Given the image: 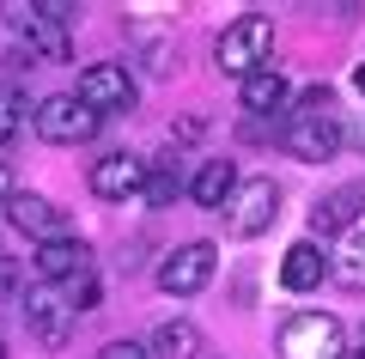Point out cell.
<instances>
[{
	"label": "cell",
	"mask_w": 365,
	"mask_h": 359,
	"mask_svg": "<svg viewBox=\"0 0 365 359\" xmlns=\"http://www.w3.org/2000/svg\"><path fill=\"white\" fill-rule=\"evenodd\" d=\"M268 55H274V19L268 13L232 19V25L220 31V43H213V61H220V74H232V79H250V74H262V67H274Z\"/></svg>",
	"instance_id": "cell-1"
},
{
	"label": "cell",
	"mask_w": 365,
	"mask_h": 359,
	"mask_svg": "<svg viewBox=\"0 0 365 359\" xmlns=\"http://www.w3.org/2000/svg\"><path fill=\"white\" fill-rule=\"evenodd\" d=\"M225 226H232V238H262V231L280 219V183L274 177H237L232 201L220 207Z\"/></svg>",
	"instance_id": "cell-2"
},
{
	"label": "cell",
	"mask_w": 365,
	"mask_h": 359,
	"mask_svg": "<svg viewBox=\"0 0 365 359\" xmlns=\"http://www.w3.org/2000/svg\"><path fill=\"white\" fill-rule=\"evenodd\" d=\"M6 31L19 37V55H31V61H73L67 25L49 19L43 6H6Z\"/></svg>",
	"instance_id": "cell-3"
},
{
	"label": "cell",
	"mask_w": 365,
	"mask_h": 359,
	"mask_svg": "<svg viewBox=\"0 0 365 359\" xmlns=\"http://www.w3.org/2000/svg\"><path fill=\"white\" fill-rule=\"evenodd\" d=\"M341 323L329 310H299L280 329V359H341Z\"/></svg>",
	"instance_id": "cell-4"
},
{
	"label": "cell",
	"mask_w": 365,
	"mask_h": 359,
	"mask_svg": "<svg viewBox=\"0 0 365 359\" xmlns=\"http://www.w3.org/2000/svg\"><path fill=\"white\" fill-rule=\"evenodd\" d=\"M73 98L86 103L91 116H122V110H134L140 86H134V74H128L122 61H98V67L79 74V91H73Z\"/></svg>",
	"instance_id": "cell-5"
},
{
	"label": "cell",
	"mask_w": 365,
	"mask_h": 359,
	"mask_svg": "<svg viewBox=\"0 0 365 359\" xmlns=\"http://www.w3.org/2000/svg\"><path fill=\"white\" fill-rule=\"evenodd\" d=\"M31 122H37L43 141H55V146H79V141H91V134H98V122H104V116H91L86 103L73 98V91H55V98H43L37 110H31Z\"/></svg>",
	"instance_id": "cell-6"
},
{
	"label": "cell",
	"mask_w": 365,
	"mask_h": 359,
	"mask_svg": "<svg viewBox=\"0 0 365 359\" xmlns=\"http://www.w3.org/2000/svg\"><path fill=\"white\" fill-rule=\"evenodd\" d=\"M213 268H220V250H213L207 238H195V244L170 250V256L158 262V286H165L170 298H189V293H201V286L213 280Z\"/></svg>",
	"instance_id": "cell-7"
},
{
	"label": "cell",
	"mask_w": 365,
	"mask_h": 359,
	"mask_svg": "<svg viewBox=\"0 0 365 359\" xmlns=\"http://www.w3.org/2000/svg\"><path fill=\"white\" fill-rule=\"evenodd\" d=\"M6 219H13L25 238H37V244L73 238V219H67V207H55L49 195H31V189H13V195H6Z\"/></svg>",
	"instance_id": "cell-8"
},
{
	"label": "cell",
	"mask_w": 365,
	"mask_h": 359,
	"mask_svg": "<svg viewBox=\"0 0 365 359\" xmlns=\"http://www.w3.org/2000/svg\"><path fill=\"white\" fill-rule=\"evenodd\" d=\"M25 323H31V335H37L43 347H67L79 310L67 305L61 286H31V293H25Z\"/></svg>",
	"instance_id": "cell-9"
},
{
	"label": "cell",
	"mask_w": 365,
	"mask_h": 359,
	"mask_svg": "<svg viewBox=\"0 0 365 359\" xmlns=\"http://www.w3.org/2000/svg\"><path fill=\"white\" fill-rule=\"evenodd\" d=\"M146 189V158L140 153H104L91 165V195L98 201H134Z\"/></svg>",
	"instance_id": "cell-10"
},
{
	"label": "cell",
	"mask_w": 365,
	"mask_h": 359,
	"mask_svg": "<svg viewBox=\"0 0 365 359\" xmlns=\"http://www.w3.org/2000/svg\"><path fill=\"white\" fill-rule=\"evenodd\" d=\"M31 268L43 274V286H73L91 274V244L86 238H55V244H37Z\"/></svg>",
	"instance_id": "cell-11"
},
{
	"label": "cell",
	"mask_w": 365,
	"mask_h": 359,
	"mask_svg": "<svg viewBox=\"0 0 365 359\" xmlns=\"http://www.w3.org/2000/svg\"><path fill=\"white\" fill-rule=\"evenodd\" d=\"M287 153L304 165H323L341 153V116H292L287 122Z\"/></svg>",
	"instance_id": "cell-12"
},
{
	"label": "cell",
	"mask_w": 365,
	"mask_h": 359,
	"mask_svg": "<svg viewBox=\"0 0 365 359\" xmlns=\"http://www.w3.org/2000/svg\"><path fill=\"white\" fill-rule=\"evenodd\" d=\"M359 219H365V183H347V189H335V195L317 201L311 231H317V238H329V231H347V226H359Z\"/></svg>",
	"instance_id": "cell-13"
},
{
	"label": "cell",
	"mask_w": 365,
	"mask_h": 359,
	"mask_svg": "<svg viewBox=\"0 0 365 359\" xmlns=\"http://www.w3.org/2000/svg\"><path fill=\"white\" fill-rule=\"evenodd\" d=\"M323 274H329V256L317 250V238H299L280 256V286L287 293H311V286H323Z\"/></svg>",
	"instance_id": "cell-14"
},
{
	"label": "cell",
	"mask_w": 365,
	"mask_h": 359,
	"mask_svg": "<svg viewBox=\"0 0 365 359\" xmlns=\"http://www.w3.org/2000/svg\"><path fill=\"white\" fill-rule=\"evenodd\" d=\"M232 189H237V165H232V158H201V171L189 177V201L213 207V213L232 201Z\"/></svg>",
	"instance_id": "cell-15"
},
{
	"label": "cell",
	"mask_w": 365,
	"mask_h": 359,
	"mask_svg": "<svg viewBox=\"0 0 365 359\" xmlns=\"http://www.w3.org/2000/svg\"><path fill=\"white\" fill-rule=\"evenodd\" d=\"M287 103H292V86H287L280 67H262V74L244 79V110L250 116H274V110H287Z\"/></svg>",
	"instance_id": "cell-16"
},
{
	"label": "cell",
	"mask_w": 365,
	"mask_h": 359,
	"mask_svg": "<svg viewBox=\"0 0 365 359\" xmlns=\"http://www.w3.org/2000/svg\"><path fill=\"white\" fill-rule=\"evenodd\" d=\"M329 274H335L341 286H365V219L341 231L335 256H329Z\"/></svg>",
	"instance_id": "cell-17"
},
{
	"label": "cell",
	"mask_w": 365,
	"mask_h": 359,
	"mask_svg": "<svg viewBox=\"0 0 365 359\" xmlns=\"http://www.w3.org/2000/svg\"><path fill=\"white\" fill-rule=\"evenodd\" d=\"M182 189H189V177L177 171V158H146V189H140L146 207H170Z\"/></svg>",
	"instance_id": "cell-18"
},
{
	"label": "cell",
	"mask_w": 365,
	"mask_h": 359,
	"mask_svg": "<svg viewBox=\"0 0 365 359\" xmlns=\"http://www.w3.org/2000/svg\"><path fill=\"white\" fill-rule=\"evenodd\" d=\"M146 359H201V329L195 323H158Z\"/></svg>",
	"instance_id": "cell-19"
},
{
	"label": "cell",
	"mask_w": 365,
	"mask_h": 359,
	"mask_svg": "<svg viewBox=\"0 0 365 359\" xmlns=\"http://www.w3.org/2000/svg\"><path fill=\"white\" fill-rule=\"evenodd\" d=\"M292 116H335V86H304L292 98Z\"/></svg>",
	"instance_id": "cell-20"
},
{
	"label": "cell",
	"mask_w": 365,
	"mask_h": 359,
	"mask_svg": "<svg viewBox=\"0 0 365 359\" xmlns=\"http://www.w3.org/2000/svg\"><path fill=\"white\" fill-rule=\"evenodd\" d=\"M134 37H140V43H146V67H153V74H170V43H165V37H158V31H146V25H140V31H134Z\"/></svg>",
	"instance_id": "cell-21"
},
{
	"label": "cell",
	"mask_w": 365,
	"mask_h": 359,
	"mask_svg": "<svg viewBox=\"0 0 365 359\" xmlns=\"http://www.w3.org/2000/svg\"><path fill=\"white\" fill-rule=\"evenodd\" d=\"M19 116H25V103H19V91H6V86H0V146H6V141L19 134Z\"/></svg>",
	"instance_id": "cell-22"
},
{
	"label": "cell",
	"mask_w": 365,
	"mask_h": 359,
	"mask_svg": "<svg viewBox=\"0 0 365 359\" xmlns=\"http://www.w3.org/2000/svg\"><path fill=\"white\" fill-rule=\"evenodd\" d=\"M104 359H146V347H140V341H110Z\"/></svg>",
	"instance_id": "cell-23"
},
{
	"label": "cell",
	"mask_w": 365,
	"mask_h": 359,
	"mask_svg": "<svg viewBox=\"0 0 365 359\" xmlns=\"http://www.w3.org/2000/svg\"><path fill=\"white\" fill-rule=\"evenodd\" d=\"M13 293H19V262L0 256V298H13Z\"/></svg>",
	"instance_id": "cell-24"
},
{
	"label": "cell",
	"mask_w": 365,
	"mask_h": 359,
	"mask_svg": "<svg viewBox=\"0 0 365 359\" xmlns=\"http://www.w3.org/2000/svg\"><path fill=\"white\" fill-rule=\"evenodd\" d=\"M13 195V171H6V158H0V201Z\"/></svg>",
	"instance_id": "cell-25"
},
{
	"label": "cell",
	"mask_w": 365,
	"mask_h": 359,
	"mask_svg": "<svg viewBox=\"0 0 365 359\" xmlns=\"http://www.w3.org/2000/svg\"><path fill=\"white\" fill-rule=\"evenodd\" d=\"M353 86H359V91H365V61H359V67H353Z\"/></svg>",
	"instance_id": "cell-26"
},
{
	"label": "cell",
	"mask_w": 365,
	"mask_h": 359,
	"mask_svg": "<svg viewBox=\"0 0 365 359\" xmlns=\"http://www.w3.org/2000/svg\"><path fill=\"white\" fill-rule=\"evenodd\" d=\"M341 359H365V353H341Z\"/></svg>",
	"instance_id": "cell-27"
},
{
	"label": "cell",
	"mask_w": 365,
	"mask_h": 359,
	"mask_svg": "<svg viewBox=\"0 0 365 359\" xmlns=\"http://www.w3.org/2000/svg\"><path fill=\"white\" fill-rule=\"evenodd\" d=\"M0 359H6V341H0Z\"/></svg>",
	"instance_id": "cell-28"
}]
</instances>
